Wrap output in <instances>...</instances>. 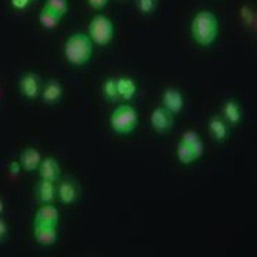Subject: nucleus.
<instances>
[{"mask_svg":"<svg viewBox=\"0 0 257 257\" xmlns=\"http://www.w3.org/2000/svg\"><path fill=\"white\" fill-rule=\"evenodd\" d=\"M224 117L231 124H237L241 119V110L236 101L229 100L224 106Z\"/></svg>","mask_w":257,"mask_h":257,"instance_id":"19","label":"nucleus"},{"mask_svg":"<svg viewBox=\"0 0 257 257\" xmlns=\"http://www.w3.org/2000/svg\"><path fill=\"white\" fill-rule=\"evenodd\" d=\"M30 0H12V5L16 8V9H25L29 5Z\"/></svg>","mask_w":257,"mask_h":257,"instance_id":"25","label":"nucleus"},{"mask_svg":"<svg viewBox=\"0 0 257 257\" xmlns=\"http://www.w3.org/2000/svg\"><path fill=\"white\" fill-rule=\"evenodd\" d=\"M182 143L190 147L197 159L203 155V143L196 132H186L182 136Z\"/></svg>","mask_w":257,"mask_h":257,"instance_id":"15","label":"nucleus"},{"mask_svg":"<svg viewBox=\"0 0 257 257\" xmlns=\"http://www.w3.org/2000/svg\"><path fill=\"white\" fill-rule=\"evenodd\" d=\"M40 177L43 180H50L56 182L60 175V166L57 163V160L53 157H46L43 162H40Z\"/></svg>","mask_w":257,"mask_h":257,"instance_id":"8","label":"nucleus"},{"mask_svg":"<svg viewBox=\"0 0 257 257\" xmlns=\"http://www.w3.org/2000/svg\"><path fill=\"white\" fill-rule=\"evenodd\" d=\"M138 111L135 110V107H132L128 104L119 106L110 116L111 128H113V132H116L119 135L132 133L135 128L138 127Z\"/></svg>","mask_w":257,"mask_h":257,"instance_id":"3","label":"nucleus"},{"mask_svg":"<svg viewBox=\"0 0 257 257\" xmlns=\"http://www.w3.org/2000/svg\"><path fill=\"white\" fill-rule=\"evenodd\" d=\"M45 8L50 9L52 12L60 15V16H63L66 10H67V0H47Z\"/></svg>","mask_w":257,"mask_h":257,"instance_id":"22","label":"nucleus"},{"mask_svg":"<svg viewBox=\"0 0 257 257\" xmlns=\"http://www.w3.org/2000/svg\"><path fill=\"white\" fill-rule=\"evenodd\" d=\"M2 211H3V200L0 199V213H2Z\"/></svg>","mask_w":257,"mask_h":257,"instance_id":"28","label":"nucleus"},{"mask_svg":"<svg viewBox=\"0 0 257 257\" xmlns=\"http://www.w3.org/2000/svg\"><path fill=\"white\" fill-rule=\"evenodd\" d=\"M209 126H210V133L214 140H217V142L226 140V138H227V124L223 120L219 119V117H213Z\"/></svg>","mask_w":257,"mask_h":257,"instance_id":"17","label":"nucleus"},{"mask_svg":"<svg viewBox=\"0 0 257 257\" xmlns=\"http://www.w3.org/2000/svg\"><path fill=\"white\" fill-rule=\"evenodd\" d=\"M60 18H62L60 15H57V13L52 12L50 9H47V8H45L40 12V15H39V20H40L42 26L45 29H55Z\"/></svg>","mask_w":257,"mask_h":257,"instance_id":"18","label":"nucleus"},{"mask_svg":"<svg viewBox=\"0 0 257 257\" xmlns=\"http://www.w3.org/2000/svg\"><path fill=\"white\" fill-rule=\"evenodd\" d=\"M163 104L166 110H169L172 114L180 113L184 106V100L182 93L176 89H167L163 93Z\"/></svg>","mask_w":257,"mask_h":257,"instance_id":"7","label":"nucleus"},{"mask_svg":"<svg viewBox=\"0 0 257 257\" xmlns=\"http://www.w3.org/2000/svg\"><path fill=\"white\" fill-rule=\"evenodd\" d=\"M138 5L143 15H152L156 9V0H138Z\"/></svg>","mask_w":257,"mask_h":257,"instance_id":"23","label":"nucleus"},{"mask_svg":"<svg viewBox=\"0 0 257 257\" xmlns=\"http://www.w3.org/2000/svg\"><path fill=\"white\" fill-rule=\"evenodd\" d=\"M104 94L109 100H117L119 99V93H117V80L114 79H107L103 86Z\"/></svg>","mask_w":257,"mask_h":257,"instance_id":"21","label":"nucleus"},{"mask_svg":"<svg viewBox=\"0 0 257 257\" xmlns=\"http://www.w3.org/2000/svg\"><path fill=\"white\" fill-rule=\"evenodd\" d=\"M152 126L157 133H166L173 127V114L165 107H157L152 113Z\"/></svg>","mask_w":257,"mask_h":257,"instance_id":"5","label":"nucleus"},{"mask_svg":"<svg viewBox=\"0 0 257 257\" xmlns=\"http://www.w3.org/2000/svg\"><path fill=\"white\" fill-rule=\"evenodd\" d=\"M89 35L92 42L100 45V46H106L109 45L114 35V28L113 23L109 18L103 16V15H97L96 18H93L89 26Z\"/></svg>","mask_w":257,"mask_h":257,"instance_id":"4","label":"nucleus"},{"mask_svg":"<svg viewBox=\"0 0 257 257\" xmlns=\"http://www.w3.org/2000/svg\"><path fill=\"white\" fill-rule=\"evenodd\" d=\"M20 90L29 99L36 97L37 94H39V80H37V76L32 73L23 76L22 80H20Z\"/></svg>","mask_w":257,"mask_h":257,"instance_id":"12","label":"nucleus"},{"mask_svg":"<svg viewBox=\"0 0 257 257\" xmlns=\"http://www.w3.org/2000/svg\"><path fill=\"white\" fill-rule=\"evenodd\" d=\"M35 237L43 246H50L57 240V230L53 224H35Z\"/></svg>","mask_w":257,"mask_h":257,"instance_id":"6","label":"nucleus"},{"mask_svg":"<svg viewBox=\"0 0 257 257\" xmlns=\"http://www.w3.org/2000/svg\"><path fill=\"white\" fill-rule=\"evenodd\" d=\"M57 196L60 199V202L66 203V204H70L77 199V187L73 182H69V180H64L62 183L59 184L57 187Z\"/></svg>","mask_w":257,"mask_h":257,"instance_id":"11","label":"nucleus"},{"mask_svg":"<svg viewBox=\"0 0 257 257\" xmlns=\"http://www.w3.org/2000/svg\"><path fill=\"white\" fill-rule=\"evenodd\" d=\"M6 233H8V226H6V223H5V221L0 219V241L5 239Z\"/></svg>","mask_w":257,"mask_h":257,"instance_id":"26","label":"nucleus"},{"mask_svg":"<svg viewBox=\"0 0 257 257\" xmlns=\"http://www.w3.org/2000/svg\"><path fill=\"white\" fill-rule=\"evenodd\" d=\"M56 194H57V189H56L55 182L42 179V182L37 184V197L43 204L53 202L56 199Z\"/></svg>","mask_w":257,"mask_h":257,"instance_id":"10","label":"nucleus"},{"mask_svg":"<svg viewBox=\"0 0 257 257\" xmlns=\"http://www.w3.org/2000/svg\"><path fill=\"white\" fill-rule=\"evenodd\" d=\"M40 155H39V152L35 150V149H26L23 153H22V156H20V165L23 166V169L25 170H28V172H33V170H36L37 167L40 166Z\"/></svg>","mask_w":257,"mask_h":257,"instance_id":"13","label":"nucleus"},{"mask_svg":"<svg viewBox=\"0 0 257 257\" xmlns=\"http://www.w3.org/2000/svg\"><path fill=\"white\" fill-rule=\"evenodd\" d=\"M19 170H20V165L16 163V162H13V163L10 165V172H12L13 175H18Z\"/></svg>","mask_w":257,"mask_h":257,"instance_id":"27","label":"nucleus"},{"mask_svg":"<svg viewBox=\"0 0 257 257\" xmlns=\"http://www.w3.org/2000/svg\"><path fill=\"white\" fill-rule=\"evenodd\" d=\"M192 33L194 40L202 46H210L219 35V22L211 12H199L193 19Z\"/></svg>","mask_w":257,"mask_h":257,"instance_id":"1","label":"nucleus"},{"mask_svg":"<svg viewBox=\"0 0 257 257\" xmlns=\"http://www.w3.org/2000/svg\"><path fill=\"white\" fill-rule=\"evenodd\" d=\"M93 53V43L92 39L87 35L76 33L73 36L67 39L64 45V56L69 63L74 66H83L86 64Z\"/></svg>","mask_w":257,"mask_h":257,"instance_id":"2","label":"nucleus"},{"mask_svg":"<svg viewBox=\"0 0 257 257\" xmlns=\"http://www.w3.org/2000/svg\"><path fill=\"white\" fill-rule=\"evenodd\" d=\"M59 221V211L55 206H52L50 203H45V206H42L36 213V223L42 224H53L56 226Z\"/></svg>","mask_w":257,"mask_h":257,"instance_id":"9","label":"nucleus"},{"mask_svg":"<svg viewBox=\"0 0 257 257\" xmlns=\"http://www.w3.org/2000/svg\"><path fill=\"white\" fill-rule=\"evenodd\" d=\"M177 157L183 165H190L194 160H197V157L193 153L192 149L182 142L179 143V147H177Z\"/></svg>","mask_w":257,"mask_h":257,"instance_id":"20","label":"nucleus"},{"mask_svg":"<svg viewBox=\"0 0 257 257\" xmlns=\"http://www.w3.org/2000/svg\"><path fill=\"white\" fill-rule=\"evenodd\" d=\"M60 97H62V86L55 80H50L43 90V99L49 104H55L56 101L60 100Z\"/></svg>","mask_w":257,"mask_h":257,"instance_id":"16","label":"nucleus"},{"mask_svg":"<svg viewBox=\"0 0 257 257\" xmlns=\"http://www.w3.org/2000/svg\"><path fill=\"white\" fill-rule=\"evenodd\" d=\"M117 93L119 97L124 100H130L136 94V83L130 77H121L117 80Z\"/></svg>","mask_w":257,"mask_h":257,"instance_id":"14","label":"nucleus"},{"mask_svg":"<svg viewBox=\"0 0 257 257\" xmlns=\"http://www.w3.org/2000/svg\"><path fill=\"white\" fill-rule=\"evenodd\" d=\"M109 0H89V5L94 9H103L107 5Z\"/></svg>","mask_w":257,"mask_h":257,"instance_id":"24","label":"nucleus"}]
</instances>
